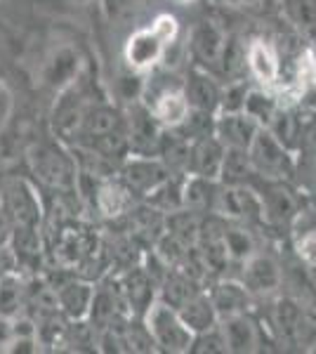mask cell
<instances>
[{
  "mask_svg": "<svg viewBox=\"0 0 316 354\" xmlns=\"http://www.w3.org/2000/svg\"><path fill=\"white\" fill-rule=\"evenodd\" d=\"M123 345H125V352H151L154 347V340L149 335L147 326H140V324H128L123 326Z\"/></svg>",
  "mask_w": 316,
  "mask_h": 354,
  "instance_id": "40",
  "label": "cell"
},
{
  "mask_svg": "<svg viewBox=\"0 0 316 354\" xmlns=\"http://www.w3.org/2000/svg\"><path fill=\"white\" fill-rule=\"evenodd\" d=\"M198 288H196V281H192L189 277H185L182 272H168V277L163 279V302H168L170 307H180L196 295Z\"/></svg>",
  "mask_w": 316,
  "mask_h": 354,
  "instance_id": "31",
  "label": "cell"
},
{
  "mask_svg": "<svg viewBox=\"0 0 316 354\" xmlns=\"http://www.w3.org/2000/svg\"><path fill=\"white\" fill-rule=\"evenodd\" d=\"M227 147L217 135H201L192 142V156H189V170L192 175L205 177V180H217L222 170V158Z\"/></svg>",
  "mask_w": 316,
  "mask_h": 354,
  "instance_id": "8",
  "label": "cell"
},
{
  "mask_svg": "<svg viewBox=\"0 0 316 354\" xmlns=\"http://www.w3.org/2000/svg\"><path fill=\"white\" fill-rule=\"evenodd\" d=\"M245 95H248V88H245L243 81L229 83L227 88L222 90V97H220V109H222V113L243 111Z\"/></svg>",
  "mask_w": 316,
  "mask_h": 354,
  "instance_id": "41",
  "label": "cell"
},
{
  "mask_svg": "<svg viewBox=\"0 0 316 354\" xmlns=\"http://www.w3.org/2000/svg\"><path fill=\"white\" fill-rule=\"evenodd\" d=\"M267 130L277 137L281 145H286L290 149V147L295 145V137H297V118L292 116L288 109L279 106V111L274 113V118H272V123L267 125Z\"/></svg>",
  "mask_w": 316,
  "mask_h": 354,
  "instance_id": "37",
  "label": "cell"
},
{
  "mask_svg": "<svg viewBox=\"0 0 316 354\" xmlns=\"http://www.w3.org/2000/svg\"><path fill=\"white\" fill-rule=\"evenodd\" d=\"M210 300H212V307H215L217 317H220V322H222V319H227V317L245 312V307H248V302H250V290L245 288L243 283L222 281L212 288Z\"/></svg>",
  "mask_w": 316,
  "mask_h": 354,
  "instance_id": "17",
  "label": "cell"
},
{
  "mask_svg": "<svg viewBox=\"0 0 316 354\" xmlns=\"http://www.w3.org/2000/svg\"><path fill=\"white\" fill-rule=\"evenodd\" d=\"M128 194H130V189L116 185V182H104V185H100L95 192L97 208H100V213L106 215V218H118V215H123L130 205Z\"/></svg>",
  "mask_w": 316,
  "mask_h": 354,
  "instance_id": "27",
  "label": "cell"
},
{
  "mask_svg": "<svg viewBox=\"0 0 316 354\" xmlns=\"http://www.w3.org/2000/svg\"><path fill=\"white\" fill-rule=\"evenodd\" d=\"M220 324H222L220 330L224 335V342H227V352L245 354V352L257 350V328H255V324L245 317V312L222 319Z\"/></svg>",
  "mask_w": 316,
  "mask_h": 354,
  "instance_id": "14",
  "label": "cell"
},
{
  "mask_svg": "<svg viewBox=\"0 0 316 354\" xmlns=\"http://www.w3.org/2000/svg\"><path fill=\"white\" fill-rule=\"evenodd\" d=\"M215 180H205V177L192 175L182 187V208L192 210V213H203V210L212 208L215 201Z\"/></svg>",
  "mask_w": 316,
  "mask_h": 354,
  "instance_id": "26",
  "label": "cell"
},
{
  "mask_svg": "<svg viewBox=\"0 0 316 354\" xmlns=\"http://www.w3.org/2000/svg\"><path fill=\"white\" fill-rule=\"evenodd\" d=\"M189 352H196V354H220V352H227V342H224V335H222L220 326L205 330V333H196V335H194Z\"/></svg>",
  "mask_w": 316,
  "mask_h": 354,
  "instance_id": "39",
  "label": "cell"
},
{
  "mask_svg": "<svg viewBox=\"0 0 316 354\" xmlns=\"http://www.w3.org/2000/svg\"><path fill=\"white\" fill-rule=\"evenodd\" d=\"M297 253H300L302 262H307V267L316 265V232L304 234L300 243H297Z\"/></svg>",
  "mask_w": 316,
  "mask_h": 354,
  "instance_id": "45",
  "label": "cell"
},
{
  "mask_svg": "<svg viewBox=\"0 0 316 354\" xmlns=\"http://www.w3.org/2000/svg\"><path fill=\"white\" fill-rule=\"evenodd\" d=\"M220 62L229 76H239V73L245 68V64H248V62H245V50L241 48L239 41H227Z\"/></svg>",
  "mask_w": 316,
  "mask_h": 354,
  "instance_id": "42",
  "label": "cell"
},
{
  "mask_svg": "<svg viewBox=\"0 0 316 354\" xmlns=\"http://www.w3.org/2000/svg\"><path fill=\"white\" fill-rule=\"evenodd\" d=\"M182 187L180 182H175L172 177L163 182L160 187H156L151 194H149V201L156 210L160 213H172V210H180L182 208Z\"/></svg>",
  "mask_w": 316,
  "mask_h": 354,
  "instance_id": "34",
  "label": "cell"
},
{
  "mask_svg": "<svg viewBox=\"0 0 316 354\" xmlns=\"http://www.w3.org/2000/svg\"><path fill=\"white\" fill-rule=\"evenodd\" d=\"M147 3H151V0H109V10H111L113 15H123V12H132V10L145 8Z\"/></svg>",
  "mask_w": 316,
  "mask_h": 354,
  "instance_id": "47",
  "label": "cell"
},
{
  "mask_svg": "<svg viewBox=\"0 0 316 354\" xmlns=\"http://www.w3.org/2000/svg\"><path fill=\"white\" fill-rule=\"evenodd\" d=\"M274 324H277V330L281 333V338H286L290 342L307 340L309 322L297 302L279 300L277 307H274Z\"/></svg>",
  "mask_w": 316,
  "mask_h": 354,
  "instance_id": "16",
  "label": "cell"
},
{
  "mask_svg": "<svg viewBox=\"0 0 316 354\" xmlns=\"http://www.w3.org/2000/svg\"><path fill=\"white\" fill-rule=\"evenodd\" d=\"M151 111L158 118L160 125H165V128H180L189 118L192 106H189L185 90H165V93L158 95Z\"/></svg>",
  "mask_w": 316,
  "mask_h": 354,
  "instance_id": "18",
  "label": "cell"
},
{
  "mask_svg": "<svg viewBox=\"0 0 316 354\" xmlns=\"http://www.w3.org/2000/svg\"><path fill=\"white\" fill-rule=\"evenodd\" d=\"M125 135H128V147L130 151H135L137 156H151L158 151L160 142V123L154 116V111L145 104L132 102L128 111V123H125Z\"/></svg>",
  "mask_w": 316,
  "mask_h": 354,
  "instance_id": "3",
  "label": "cell"
},
{
  "mask_svg": "<svg viewBox=\"0 0 316 354\" xmlns=\"http://www.w3.org/2000/svg\"><path fill=\"white\" fill-rule=\"evenodd\" d=\"M90 324L95 326V330H104L106 326H111L118 317V298L111 290H95L93 302H90Z\"/></svg>",
  "mask_w": 316,
  "mask_h": 354,
  "instance_id": "29",
  "label": "cell"
},
{
  "mask_svg": "<svg viewBox=\"0 0 316 354\" xmlns=\"http://www.w3.org/2000/svg\"><path fill=\"white\" fill-rule=\"evenodd\" d=\"M255 173L250 161L248 149H236V147H227L222 158V170H220V180L229 187L245 185L248 177Z\"/></svg>",
  "mask_w": 316,
  "mask_h": 354,
  "instance_id": "25",
  "label": "cell"
},
{
  "mask_svg": "<svg viewBox=\"0 0 316 354\" xmlns=\"http://www.w3.org/2000/svg\"><path fill=\"white\" fill-rule=\"evenodd\" d=\"M90 253V241L83 232L78 230H64L57 243V255H59L62 265H78L85 255Z\"/></svg>",
  "mask_w": 316,
  "mask_h": 354,
  "instance_id": "30",
  "label": "cell"
},
{
  "mask_svg": "<svg viewBox=\"0 0 316 354\" xmlns=\"http://www.w3.org/2000/svg\"><path fill=\"white\" fill-rule=\"evenodd\" d=\"M10 113H12V93L8 90V85L0 83V133H3Z\"/></svg>",
  "mask_w": 316,
  "mask_h": 354,
  "instance_id": "46",
  "label": "cell"
},
{
  "mask_svg": "<svg viewBox=\"0 0 316 354\" xmlns=\"http://www.w3.org/2000/svg\"><path fill=\"white\" fill-rule=\"evenodd\" d=\"M10 232H12V222H10V218L5 215V210L0 208V243H5V239L10 236Z\"/></svg>",
  "mask_w": 316,
  "mask_h": 354,
  "instance_id": "49",
  "label": "cell"
},
{
  "mask_svg": "<svg viewBox=\"0 0 316 354\" xmlns=\"http://www.w3.org/2000/svg\"><path fill=\"white\" fill-rule=\"evenodd\" d=\"M224 248H227V255L232 260H241L245 262L250 255H255V241H252L250 232L241 230V227H224Z\"/></svg>",
  "mask_w": 316,
  "mask_h": 354,
  "instance_id": "33",
  "label": "cell"
},
{
  "mask_svg": "<svg viewBox=\"0 0 316 354\" xmlns=\"http://www.w3.org/2000/svg\"><path fill=\"white\" fill-rule=\"evenodd\" d=\"M145 326L158 350L177 354L189 352V347H192L194 333L185 326L182 317L168 302L156 300L149 305V310L145 312Z\"/></svg>",
  "mask_w": 316,
  "mask_h": 354,
  "instance_id": "1",
  "label": "cell"
},
{
  "mask_svg": "<svg viewBox=\"0 0 316 354\" xmlns=\"http://www.w3.org/2000/svg\"><path fill=\"white\" fill-rule=\"evenodd\" d=\"M10 338H12V324L8 322V317H0V350H5Z\"/></svg>",
  "mask_w": 316,
  "mask_h": 354,
  "instance_id": "48",
  "label": "cell"
},
{
  "mask_svg": "<svg viewBox=\"0 0 316 354\" xmlns=\"http://www.w3.org/2000/svg\"><path fill=\"white\" fill-rule=\"evenodd\" d=\"M151 28L163 38L165 45H170L177 38V28H180V24H177V19L172 15H158L156 19L151 21Z\"/></svg>",
  "mask_w": 316,
  "mask_h": 354,
  "instance_id": "44",
  "label": "cell"
},
{
  "mask_svg": "<svg viewBox=\"0 0 316 354\" xmlns=\"http://www.w3.org/2000/svg\"><path fill=\"white\" fill-rule=\"evenodd\" d=\"M120 293L125 295L132 312H147L154 302V279L145 270H130L120 281Z\"/></svg>",
  "mask_w": 316,
  "mask_h": 354,
  "instance_id": "20",
  "label": "cell"
},
{
  "mask_svg": "<svg viewBox=\"0 0 316 354\" xmlns=\"http://www.w3.org/2000/svg\"><path fill=\"white\" fill-rule=\"evenodd\" d=\"M245 62H248L250 73L264 85H272L279 78V59L272 53L269 45H264L262 41H255L248 45L245 50Z\"/></svg>",
  "mask_w": 316,
  "mask_h": 354,
  "instance_id": "23",
  "label": "cell"
},
{
  "mask_svg": "<svg viewBox=\"0 0 316 354\" xmlns=\"http://www.w3.org/2000/svg\"><path fill=\"white\" fill-rule=\"evenodd\" d=\"M185 95L189 100V106H192L194 111L215 113L220 109V97H222L220 85L215 83V78L208 76L205 71H201V68H194V71L189 73Z\"/></svg>",
  "mask_w": 316,
  "mask_h": 354,
  "instance_id": "12",
  "label": "cell"
},
{
  "mask_svg": "<svg viewBox=\"0 0 316 354\" xmlns=\"http://www.w3.org/2000/svg\"><path fill=\"white\" fill-rule=\"evenodd\" d=\"M250 161L255 173H260L269 180H284L292 173L295 161L290 156V149L269 133L267 128H260L250 145Z\"/></svg>",
  "mask_w": 316,
  "mask_h": 354,
  "instance_id": "2",
  "label": "cell"
},
{
  "mask_svg": "<svg viewBox=\"0 0 316 354\" xmlns=\"http://www.w3.org/2000/svg\"><path fill=\"white\" fill-rule=\"evenodd\" d=\"M83 118H85V109L78 104H68L62 106L55 116V133L64 140H71V137L80 135V128H83Z\"/></svg>",
  "mask_w": 316,
  "mask_h": 354,
  "instance_id": "35",
  "label": "cell"
},
{
  "mask_svg": "<svg viewBox=\"0 0 316 354\" xmlns=\"http://www.w3.org/2000/svg\"><path fill=\"white\" fill-rule=\"evenodd\" d=\"M182 3H189V0H182Z\"/></svg>",
  "mask_w": 316,
  "mask_h": 354,
  "instance_id": "53",
  "label": "cell"
},
{
  "mask_svg": "<svg viewBox=\"0 0 316 354\" xmlns=\"http://www.w3.org/2000/svg\"><path fill=\"white\" fill-rule=\"evenodd\" d=\"M281 283H284V272L272 255L255 253L243 262V286L250 293H274L277 288H281Z\"/></svg>",
  "mask_w": 316,
  "mask_h": 354,
  "instance_id": "7",
  "label": "cell"
},
{
  "mask_svg": "<svg viewBox=\"0 0 316 354\" xmlns=\"http://www.w3.org/2000/svg\"><path fill=\"white\" fill-rule=\"evenodd\" d=\"M168 177H170V170L165 168V163L154 161L151 156L132 158L123 170V180H125V185H128V189L145 194V196H149L156 187L163 185Z\"/></svg>",
  "mask_w": 316,
  "mask_h": 354,
  "instance_id": "9",
  "label": "cell"
},
{
  "mask_svg": "<svg viewBox=\"0 0 316 354\" xmlns=\"http://www.w3.org/2000/svg\"><path fill=\"white\" fill-rule=\"evenodd\" d=\"M80 71V55L76 48L64 45V48L55 50L48 57L43 66V83L53 90H64L66 85H71L76 81Z\"/></svg>",
  "mask_w": 316,
  "mask_h": 354,
  "instance_id": "11",
  "label": "cell"
},
{
  "mask_svg": "<svg viewBox=\"0 0 316 354\" xmlns=\"http://www.w3.org/2000/svg\"><path fill=\"white\" fill-rule=\"evenodd\" d=\"M120 128H125V123L118 109H113V106H95V109L85 111L80 135L88 137V140H97V137L109 135Z\"/></svg>",
  "mask_w": 316,
  "mask_h": 354,
  "instance_id": "24",
  "label": "cell"
},
{
  "mask_svg": "<svg viewBox=\"0 0 316 354\" xmlns=\"http://www.w3.org/2000/svg\"><path fill=\"white\" fill-rule=\"evenodd\" d=\"M118 88H120L123 100L137 102V100H140V95L145 93V81H142L140 71H137V73H125V76H120Z\"/></svg>",
  "mask_w": 316,
  "mask_h": 354,
  "instance_id": "43",
  "label": "cell"
},
{
  "mask_svg": "<svg viewBox=\"0 0 316 354\" xmlns=\"http://www.w3.org/2000/svg\"><path fill=\"white\" fill-rule=\"evenodd\" d=\"M165 48H168V45L163 43V38H160L151 26H147V28L135 31L128 38L123 55H125V62H128V66L132 71L142 73V71H147V68L158 64L160 57L165 53Z\"/></svg>",
  "mask_w": 316,
  "mask_h": 354,
  "instance_id": "6",
  "label": "cell"
},
{
  "mask_svg": "<svg viewBox=\"0 0 316 354\" xmlns=\"http://www.w3.org/2000/svg\"><path fill=\"white\" fill-rule=\"evenodd\" d=\"M262 125L250 118L245 111H232L222 113L215 121V135L222 140L224 147H236V149H250L257 130Z\"/></svg>",
  "mask_w": 316,
  "mask_h": 354,
  "instance_id": "10",
  "label": "cell"
},
{
  "mask_svg": "<svg viewBox=\"0 0 316 354\" xmlns=\"http://www.w3.org/2000/svg\"><path fill=\"white\" fill-rule=\"evenodd\" d=\"M260 196H262L264 213H267L269 218H274L279 222H288L297 215L295 196H292L281 182H267L264 194H260Z\"/></svg>",
  "mask_w": 316,
  "mask_h": 354,
  "instance_id": "22",
  "label": "cell"
},
{
  "mask_svg": "<svg viewBox=\"0 0 316 354\" xmlns=\"http://www.w3.org/2000/svg\"><path fill=\"white\" fill-rule=\"evenodd\" d=\"M177 314H180L185 326L192 330L194 335L205 333V330L215 328L217 324H220V317H217L215 307H212L210 295H203L201 290L196 295H192L185 305L177 307Z\"/></svg>",
  "mask_w": 316,
  "mask_h": 354,
  "instance_id": "15",
  "label": "cell"
},
{
  "mask_svg": "<svg viewBox=\"0 0 316 354\" xmlns=\"http://www.w3.org/2000/svg\"><path fill=\"white\" fill-rule=\"evenodd\" d=\"M224 45H227V36L215 21H201V24L194 28V36H192V48L196 57L203 64H220L222 53H224Z\"/></svg>",
  "mask_w": 316,
  "mask_h": 354,
  "instance_id": "13",
  "label": "cell"
},
{
  "mask_svg": "<svg viewBox=\"0 0 316 354\" xmlns=\"http://www.w3.org/2000/svg\"><path fill=\"white\" fill-rule=\"evenodd\" d=\"M31 168L40 182L53 189L73 187V168L68 158L53 145H38L31 149Z\"/></svg>",
  "mask_w": 316,
  "mask_h": 354,
  "instance_id": "4",
  "label": "cell"
},
{
  "mask_svg": "<svg viewBox=\"0 0 316 354\" xmlns=\"http://www.w3.org/2000/svg\"><path fill=\"white\" fill-rule=\"evenodd\" d=\"M304 145H307L309 151L316 153V123H312L307 130H304Z\"/></svg>",
  "mask_w": 316,
  "mask_h": 354,
  "instance_id": "50",
  "label": "cell"
},
{
  "mask_svg": "<svg viewBox=\"0 0 316 354\" xmlns=\"http://www.w3.org/2000/svg\"><path fill=\"white\" fill-rule=\"evenodd\" d=\"M222 3H227V5H248V3H252V0H222Z\"/></svg>",
  "mask_w": 316,
  "mask_h": 354,
  "instance_id": "51",
  "label": "cell"
},
{
  "mask_svg": "<svg viewBox=\"0 0 316 354\" xmlns=\"http://www.w3.org/2000/svg\"><path fill=\"white\" fill-rule=\"evenodd\" d=\"M158 153L168 170H189L192 140H189V135H182L177 128H170L168 133L160 135Z\"/></svg>",
  "mask_w": 316,
  "mask_h": 354,
  "instance_id": "19",
  "label": "cell"
},
{
  "mask_svg": "<svg viewBox=\"0 0 316 354\" xmlns=\"http://www.w3.org/2000/svg\"><path fill=\"white\" fill-rule=\"evenodd\" d=\"M71 3H76V5H88V3H95V0H71Z\"/></svg>",
  "mask_w": 316,
  "mask_h": 354,
  "instance_id": "52",
  "label": "cell"
},
{
  "mask_svg": "<svg viewBox=\"0 0 316 354\" xmlns=\"http://www.w3.org/2000/svg\"><path fill=\"white\" fill-rule=\"evenodd\" d=\"M93 295H95V288L90 286V283H85V281L64 283V286L57 290V298H59V310H64L68 317L76 319V322L88 317Z\"/></svg>",
  "mask_w": 316,
  "mask_h": 354,
  "instance_id": "21",
  "label": "cell"
},
{
  "mask_svg": "<svg viewBox=\"0 0 316 354\" xmlns=\"http://www.w3.org/2000/svg\"><path fill=\"white\" fill-rule=\"evenodd\" d=\"M279 102L274 100L272 95H267L264 90H248L245 95V104H243V111L248 113L250 118H255L262 128H267L272 123L274 113L279 111Z\"/></svg>",
  "mask_w": 316,
  "mask_h": 354,
  "instance_id": "32",
  "label": "cell"
},
{
  "mask_svg": "<svg viewBox=\"0 0 316 354\" xmlns=\"http://www.w3.org/2000/svg\"><path fill=\"white\" fill-rule=\"evenodd\" d=\"M21 305V283L15 277L0 279V317H12Z\"/></svg>",
  "mask_w": 316,
  "mask_h": 354,
  "instance_id": "38",
  "label": "cell"
},
{
  "mask_svg": "<svg viewBox=\"0 0 316 354\" xmlns=\"http://www.w3.org/2000/svg\"><path fill=\"white\" fill-rule=\"evenodd\" d=\"M3 210L15 227H38L40 205L26 182H10L3 192Z\"/></svg>",
  "mask_w": 316,
  "mask_h": 354,
  "instance_id": "5",
  "label": "cell"
},
{
  "mask_svg": "<svg viewBox=\"0 0 316 354\" xmlns=\"http://www.w3.org/2000/svg\"><path fill=\"white\" fill-rule=\"evenodd\" d=\"M154 253H156L158 258L170 267V270H175V267L185 260V255L189 253V245L185 241H180L175 234L165 232V234H160V236H158L156 250H154Z\"/></svg>",
  "mask_w": 316,
  "mask_h": 354,
  "instance_id": "36",
  "label": "cell"
},
{
  "mask_svg": "<svg viewBox=\"0 0 316 354\" xmlns=\"http://www.w3.org/2000/svg\"><path fill=\"white\" fill-rule=\"evenodd\" d=\"M165 227H168L170 234H175L180 241H185L189 248L198 243V236H201V222L196 218V213L187 208H180V210H172L168 213V220H165Z\"/></svg>",
  "mask_w": 316,
  "mask_h": 354,
  "instance_id": "28",
  "label": "cell"
}]
</instances>
